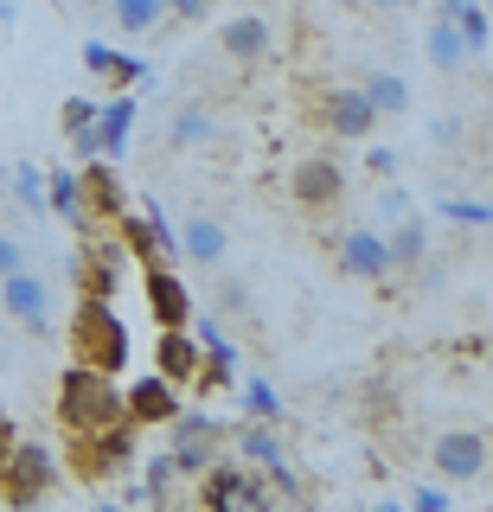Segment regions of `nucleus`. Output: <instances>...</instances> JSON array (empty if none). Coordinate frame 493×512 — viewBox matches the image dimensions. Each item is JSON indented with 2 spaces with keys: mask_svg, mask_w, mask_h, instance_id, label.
<instances>
[{
  "mask_svg": "<svg viewBox=\"0 0 493 512\" xmlns=\"http://www.w3.org/2000/svg\"><path fill=\"white\" fill-rule=\"evenodd\" d=\"M436 20H449L461 39H468V52L487 58V39H493V32H487V7H481V0H436Z\"/></svg>",
  "mask_w": 493,
  "mask_h": 512,
  "instance_id": "22",
  "label": "nucleus"
},
{
  "mask_svg": "<svg viewBox=\"0 0 493 512\" xmlns=\"http://www.w3.org/2000/svg\"><path fill=\"white\" fill-rule=\"evenodd\" d=\"M141 506H167L173 493H180V468H173V455H148L141 461Z\"/></svg>",
  "mask_w": 493,
  "mask_h": 512,
  "instance_id": "27",
  "label": "nucleus"
},
{
  "mask_svg": "<svg viewBox=\"0 0 493 512\" xmlns=\"http://www.w3.org/2000/svg\"><path fill=\"white\" fill-rule=\"evenodd\" d=\"M71 352H77L84 365H97V372H109V378L129 365L135 340H129L122 314L109 308L103 295H77V308H71Z\"/></svg>",
  "mask_w": 493,
  "mask_h": 512,
  "instance_id": "1",
  "label": "nucleus"
},
{
  "mask_svg": "<svg viewBox=\"0 0 493 512\" xmlns=\"http://www.w3.org/2000/svg\"><path fill=\"white\" fill-rule=\"evenodd\" d=\"M77 192H84V212L90 218H116L122 205H129V186H122L116 160H103V154L77 160Z\"/></svg>",
  "mask_w": 493,
  "mask_h": 512,
  "instance_id": "12",
  "label": "nucleus"
},
{
  "mask_svg": "<svg viewBox=\"0 0 493 512\" xmlns=\"http://www.w3.org/2000/svg\"><path fill=\"white\" fill-rule=\"evenodd\" d=\"M7 448H13V423L0 416V468H7Z\"/></svg>",
  "mask_w": 493,
  "mask_h": 512,
  "instance_id": "40",
  "label": "nucleus"
},
{
  "mask_svg": "<svg viewBox=\"0 0 493 512\" xmlns=\"http://www.w3.org/2000/svg\"><path fill=\"white\" fill-rule=\"evenodd\" d=\"M7 186H13V205H20V212H45V173L33 167V160H20V167L7 173Z\"/></svg>",
  "mask_w": 493,
  "mask_h": 512,
  "instance_id": "30",
  "label": "nucleus"
},
{
  "mask_svg": "<svg viewBox=\"0 0 493 512\" xmlns=\"http://www.w3.org/2000/svg\"><path fill=\"white\" fill-rule=\"evenodd\" d=\"M58 128H65V141L90 135V128H97V96H65V109H58Z\"/></svg>",
  "mask_w": 493,
  "mask_h": 512,
  "instance_id": "33",
  "label": "nucleus"
},
{
  "mask_svg": "<svg viewBox=\"0 0 493 512\" xmlns=\"http://www.w3.org/2000/svg\"><path fill=\"white\" fill-rule=\"evenodd\" d=\"M212 7H218V0H167V20H186V26H193V20H205Z\"/></svg>",
  "mask_w": 493,
  "mask_h": 512,
  "instance_id": "36",
  "label": "nucleus"
},
{
  "mask_svg": "<svg viewBox=\"0 0 493 512\" xmlns=\"http://www.w3.org/2000/svg\"><path fill=\"white\" fill-rule=\"evenodd\" d=\"M378 212H385V218H404V212H410V192H404V186L378 192Z\"/></svg>",
  "mask_w": 493,
  "mask_h": 512,
  "instance_id": "38",
  "label": "nucleus"
},
{
  "mask_svg": "<svg viewBox=\"0 0 493 512\" xmlns=\"http://www.w3.org/2000/svg\"><path fill=\"white\" fill-rule=\"evenodd\" d=\"M109 13H116V26L129 39H148V32L167 26V0H109Z\"/></svg>",
  "mask_w": 493,
  "mask_h": 512,
  "instance_id": "26",
  "label": "nucleus"
},
{
  "mask_svg": "<svg viewBox=\"0 0 493 512\" xmlns=\"http://www.w3.org/2000/svg\"><path fill=\"white\" fill-rule=\"evenodd\" d=\"M423 52H429V64H436V71H461V64L474 58V52H468V39H461V32H455L449 20H436V26H429Z\"/></svg>",
  "mask_w": 493,
  "mask_h": 512,
  "instance_id": "28",
  "label": "nucleus"
},
{
  "mask_svg": "<svg viewBox=\"0 0 493 512\" xmlns=\"http://www.w3.org/2000/svg\"><path fill=\"white\" fill-rule=\"evenodd\" d=\"M122 416H129L135 429H161L180 416V384L161 378V372H148V378H135L129 391H122Z\"/></svg>",
  "mask_w": 493,
  "mask_h": 512,
  "instance_id": "11",
  "label": "nucleus"
},
{
  "mask_svg": "<svg viewBox=\"0 0 493 512\" xmlns=\"http://www.w3.org/2000/svg\"><path fill=\"white\" fill-rule=\"evenodd\" d=\"M52 487H58V448L13 436L7 468H0V500H7V506H39Z\"/></svg>",
  "mask_w": 493,
  "mask_h": 512,
  "instance_id": "4",
  "label": "nucleus"
},
{
  "mask_svg": "<svg viewBox=\"0 0 493 512\" xmlns=\"http://www.w3.org/2000/svg\"><path fill=\"white\" fill-rule=\"evenodd\" d=\"M359 90H365V103L378 109V122H385V116H404V109H410V84H404L397 71H365Z\"/></svg>",
  "mask_w": 493,
  "mask_h": 512,
  "instance_id": "25",
  "label": "nucleus"
},
{
  "mask_svg": "<svg viewBox=\"0 0 493 512\" xmlns=\"http://www.w3.org/2000/svg\"><path fill=\"white\" fill-rule=\"evenodd\" d=\"M333 263H340V276H353V282H385L391 276L385 231H372V224H346V231L333 237Z\"/></svg>",
  "mask_w": 493,
  "mask_h": 512,
  "instance_id": "6",
  "label": "nucleus"
},
{
  "mask_svg": "<svg viewBox=\"0 0 493 512\" xmlns=\"http://www.w3.org/2000/svg\"><path fill=\"white\" fill-rule=\"evenodd\" d=\"M365 167H372L378 180H391V173H397V154L391 148H372V154H365Z\"/></svg>",
  "mask_w": 493,
  "mask_h": 512,
  "instance_id": "39",
  "label": "nucleus"
},
{
  "mask_svg": "<svg viewBox=\"0 0 493 512\" xmlns=\"http://www.w3.org/2000/svg\"><path fill=\"white\" fill-rule=\"evenodd\" d=\"M218 135V122H212V109H205V103H180V109H173V122H167V148H205V141H212Z\"/></svg>",
  "mask_w": 493,
  "mask_h": 512,
  "instance_id": "23",
  "label": "nucleus"
},
{
  "mask_svg": "<svg viewBox=\"0 0 493 512\" xmlns=\"http://www.w3.org/2000/svg\"><path fill=\"white\" fill-rule=\"evenodd\" d=\"M13 269H26V244L20 237H0V276H13Z\"/></svg>",
  "mask_w": 493,
  "mask_h": 512,
  "instance_id": "37",
  "label": "nucleus"
},
{
  "mask_svg": "<svg viewBox=\"0 0 493 512\" xmlns=\"http://www.w3.org/2000/svg\"><path fill=\"white\" fill-rule=\"evenodd\" d=\"M385 250H391V269H417L423 256H429V224H423L417 212L391 218V231H385Z\"/></svg>",
  "mask_w": 493,
  "mask_h": 512,
  "instance_id": "21",
  "label": "nucleus"
},
{
  "mask_svg": "<svg viewBox=\"0 0 493 512\" xmlns=\"http://www.w3.org/2000/svg\"><path fill=\"white\" fill-rule=\"evenodd\" d=\"M135 455H141V436H135L129 416H116V423H103V429H77L71 436V474L84 480V487L122 480L135 468Z\"/></svg>",
  "mask_w": 493,
  "mask_h": 512,
  "instance_id": "3",
  "label": "nucleus"
},
{
  "mask_svg": "<svg viewBox=\"0 0 493 512\" xmlns=\"http://www.w3.org/2000/svg\"><path fill=\"white\" fill-rule=\"evenodd\" d=\"M237 314H250V288L225 282V288H218V320H237Z\"/></svg>",
  "mask_w": 493,
  "mask_h": 512,
  "instance_id": "34",
  "label": "nucleus"
},
{
  "mask_svg": "<svg viewBox=\"0 0 493 512\" xmlns=\"http://www.w3.org/2000/svg\"><path fill=\"white\" fill-rule=\"evenodd\" d=\"M455 500H449V487H417L410 493V512H449Z\"/></svg>",
  "mask_w": 493,
  "mask_h": 512,
  "instance_id": "35",
  "label": "nucleus"
},
{
  "mask_svg": "<svg viewBox=\"0 0 493 512\" xmlns=\"http://www.w3.org/2000/svg\"><path fill=\"white\" fill-rule=\"evenodd\" d=\"M154 372L173 378L186 391L199 372V340H193V327H161V340H154Z\"/></svg>",
  "mask_w": 493,
  "mask_h": 512,
  "instance_id": "18",
  "label": "nucleus"
},
{
  "mask_svg": "<svg viewBox=\"0 0 493 512\" xmlns=\"http://www.w3.org/2000/svg\"><path fill=\"white\" fill-rule=\"evenodd\" d=\"M487 436L481 429H442L436 442H429V461H436L442 480H481L487 474Z\"/></svg>",
  "mask_w": 493,
  "mask_h": 512,
  "instance_id": "9",
  "label": "nucleus"
},
{
  "mask_svg": "<svg viewBox=\"0 0 493 512\" xmlns=\"http://www.w3.org/2000/svg\"><path fill=\"white\" fill-rule=\"evenodd\" d=\"M122 416V384L97 372V365L71 359L65 378H58V423H65V436H77V429H103Z\"/></svg>",
  "mask_w": 493,
  "mask_h": 512,
  "instance_id": "2",
  "label": "nucleus"
},
{
  "mask_svg": "<svg viewBox=\"0 0 493 512\" xmlns=\"http://www.w3.org/2000/svg\"><path fill=\"white\" fill-rule=\"evenodd\" d=\"M289 199H295V212H333V205L346 199V173H340V160H327V154H308V160H295L289 167Z\"/></svg>",
  "mask_w": 493,
  "mask_h": 512,
  "instance_id": "5",
  "label": "nucleus"
},
{
  "mask_svg": "<svg viewBox=\"0 0 493 512\" xmlns=\"http://www.w3.org/2000/svg\"><path fill=\"white\" fill-rule=\"evenodd\" d=\"M372 7H378V13H404L410 0H372Z\"/></svg>",
  "mask_w": 493,
  "mask_h": 512,
  "instance_id": "41",
  "label": "nucleus"
},
{
  "mask_svg": "<svg viewBox=\"0 0 493 512\" xmlns=\"http://www.w3.org/2000/svg\"><path fill=\"white\" fill-rule=\"evenodd\" d=\"M237 397H244V416H257V423H282V397H276V384L250 372L244 384H237Z\"/></svg>",
  "mask_w": 493,
  "mask_h": 512,
  "instance_id": "29",
  "label": "nucleus"
},
{
  "mask_svg": "<svg viewBox=\"0 0 493 512\" xmlns=\"http://www.w3.org/2000/svg\"><path fill=\"white\" fill-rule=\"evenodd\" d=\"M436 218L442 224H468V231H487V224H493V205L487 199H436Z\"/></svg>",
  "mask_w": 493,
  "mask_h": 512,
  "instance_id": "32",
  "label": "nucleus"
},
{
  "mask_svg": "<svg viewBox=\"0 0 493 512\" xmlns=\"http://www.w3.org/2000/svg\"><path fill=\"white\" fill-rule=\"evenodd\" d=\"M0 372H7V352H0Z\"/></svg>",
  "mask_w": 493,
  "mask_h": 512,
  "instance_id": "42",
  "label": "nucleus"
},
{
  "mask_svg": "<svg viewBox=\"0 0 493 512\" xmlns=\"http://www.w3.org/2000/svg\"><path fill=\"white\" fill-rule=\"evenodd\" d=\"M84 71L90 77H103L109 90H148L154 84V64H141L129 52H116V45H103V39H90L84 45Z\"/></svg>",
  "mask_w": 493,
  "mask_h": 512,
  "instance_id": "15",
  "label": "nucleus"
},
{
  "mask_svg": "<svg viewBox=\"0 0 493 512\" xmlns=\"http://www.w3.org/2000/svg\"><path fill=\"white\" fill-rule=\"evenodd\" d=\"M218 448H225L218 436H205V429H186L180 416H173V448H167V455H173V468H180V480L205 474V468L218 461Z\"/></svg>",
  "mask_w": 493,
  "mask_h": 512,
  "instance_id": "19",
  "label": "nucleus"
},
{
  "mask_svg": "<svg viewBox=\"0 0 493 512\" xmlns=\"http://www.w3.org/2000/svg\"><path fill=\"white\" fill-rule=\"evenodd\" d=\"M263 480H269V493H276V506H301V500H308V480H301L282 455L263 461Z\"/></svg>",
  "mask_w": 493,
  "mask_h": 512,
  "instance_id": "31",
  "label": "nucleus"
},
{
  "mask_svg": "<svg viewBox=\"0 0 493 512\" xmlns=\"http://www.w3.org/2000/svg\"><path fill=\"white\" fill-rule=\"evenodd\" d=\"M218 52H225L231 64H244V71H257V64L269 58V20L263 13H237V20L218 26Z\"/></svg>",
  "mask_w": 493,
  "mask_h": 512,
  "instance_id": "16",
  "label": "nucleus"
},
{
  "mask_svg": "<svg viewBox=\"0 0 493 512\" xmlns=\"http://www.w3.org/2000/svg\"><path fill=\"white\" fill-rule=\"evenodd\" d=\"M237 448V461H250V468H263V461L282 455V423H257V416H237V429L225 436Z\"/></svg>",
  "mask_w": 493,
  "mask_h": 512,
  "instance_id": "20",
  "label": "nucleus"
},
{
  "mask_svg": "<svg viewBox=\"0 0 493 512\" xmlns=\"http://www.w3.org/2000/svg\"><path fill=\"white\" fill-rule=\"evenodd\" d=\"M122 276H129V250L116 244V231H109V237H84V250H77V295L116 301Z\"/></svg>",
  "mask_w": 493,
  "mask_h": 512,
  "instance_id": "7",
  "label": "nucleus"
},
{
  "mask_svg": "<svg viewBox=\"0 0 493 512\" xmlns=\"http://www.w3.org/2000/svg\"><path fill=\"white\" fill-rule=\"evenodd\" d=\"M109 224H116V244L129 250L135 263H167V256H161V237H154V224L141 218V212H129V205H122V212L109 218Z\"/></svg>",
  "mask_w": 493,
  "mask_h": 512,
  "instance_id": "24",
  "label": "nucleus"
},
{
  "mask_svg": "<svg viewBox=\"0 0 493 512\" xmlns=\"http://www.w3.org/2000/svg\"><path fill=\"white\" fill-rule=\"evenodd\" d=\"M141 301H148V314L161 327H186L193 320V282L173 263H141Z\"/></svg>",
  "mask_w": 493,
  "mask_h": 512,
  "instance_id": "8",
  "label": "nucleus"
},
{
  "mask_svg": "<svg viewBox=\"0 0 493 512\" xmlns=\"http://www.w3.org/2000/svg\"><path fill=\"white\" fill-rule=\"evenodd\" d=\"M321 128H327V135H340V141H365L378 128V109L365 103L359 84H340V90L321 96Z\"/></svg>",
  "mask_w": 493,
  "mask_h": 512,
  "instance_id": "13",
  "label": "nucleus"
},
{
  "mask_svg": "<svg viewBox=\"0 0 493 512\" xmlns=\"http://www.w3.org/2000/svg\"><path fill=\"white\" fill-rule=\"evenodd\" d=\"M135 116H141V96H129V90H116L109 103H97V128H90V141H97V154H103V160L129 154V141H135Z\"/></svg>",
  "mask_w": 493,
  "mask_h": 512,
  "instance_id": "14",
  "label": "nucleus"
},
{
  "mask_svg": "<svg viewBox=\"0 0 493 512\" xmlns=\"http://www.w3.org/2000/svg\"><path fill=\"white\" fill-rule=\"evenodd\" d=\"M231 256V231L218 218H205V212H193L180 224V263H199V269H218Z\"/></svg>",
  "mask_w": 493,
  "mask_h": 512,
  "instance_id": "17",
  "label": "nucleus"
},
{
  "mask_svg": "<svg viewBox=\"0 0 493 512\" xmlns=\"http://www.w3.org/2000/svg\"><path fill=\"white\" fill-rule=\"evenodd\" d=\"M0 308L20 320L26 333H45L52 327V288H45L39 269H13V276H0Z\"/></svg>",
  "mask_w": 493,
  "mask_h": 512,
  "instance_id": "10",
  "label": "nucleus"
}]
</instances>
